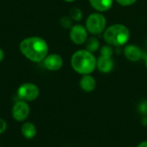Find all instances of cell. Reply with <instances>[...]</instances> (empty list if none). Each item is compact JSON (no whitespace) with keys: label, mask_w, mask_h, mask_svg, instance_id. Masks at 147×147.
<instances>
[{"label":"cell","mask_w":147,"mask_h":147,"mask_svg":"<svg viewBox=\"0 0 147 147\" xmlns=\"http://www.w3.org/2000/svg\"><path fill=\"white\" fill-rule=\"evenodd\" d=\"M20 51L29 61L40 62L48 55L47 42L38 36H31L23 39L20 42Z\"/></svg>","instance_id":"obj_1"},{"label":"cell","mask_w":147,"mask_h":147,"mask_svg":"<svg viewBox=\"0 0 147 147\" xmlns=\"http://www.w3.org/2000/svg\"><path fill=\"white\" fill-rule=\"evenodd\" d=\"M71 66L76 73L81 75H90L96 68V58L92 52L79 49L71 55Z\"/></svg>","instance_id":"obj_2"},{"label":"cell","mask_w":147,"mask_h":147,"mask_svg":"<svg viewBox=\"0 0 147 147\" xmlns=\"http://www.w3.org/2000/svg\"><path fill=\"white\" fill-rule=\"evenodd\" d=\"M130 39L129 29L121 23H115L106 28L103 32V40L113 47L126 45Z\"/></svg>","instance_id":"obj_3"},{"label":"cell","mask_w":147,"mask_h":147,"mask_svg":"<svg viewBox=\"0 0 147 147\" xmlns=\"http://www.w3.org/2000/svg\"><path fill=\"white\" fill-rule=\"evenodd\" d=\"M85 28L93 36H97L104 32L107 28V18L102 12H94L88 16L85 22Z\"/></svg>","instance_id":"obj_4"},{"label":"cell","mask_w":147,"mask_h":147,"mask_svg":"<svg viewBox=\"0 0 147 147\" xmlns=\"http://www.w3.org/2000/svg\"><path fill=\"white\" fill-rule=\"evenodd\" d=\"M40 94L39 88L34 83H23L17 90L18 97L24 101H33Z\"/></svg>","instance_id":"obj_5"},{"label":"cell","mask_w":147,"mask_h":147,"mask_svg":"<svg viewBox=\"0 0 147 147\" xmlns=\"http://www.w3.org/2000/svg\"><path fill=\"white\" fill-rule=\"evenodd\" d=\"M88 30L82 24H75L70 29V39L76 45H83L88 39Z\"/></svg>","instance_id":"obj_6"},{"label":"cell","mask_w":147,"mask_h":147,"mask_svg":"<svg viewBox=\"0 0 147 147\" xmlns=\"http://www.w3.org/2000/svg\"><path fill=\"white\" fill-rule=\"evenodd\" d=\"M12 117L16 121H23L25 120L30 113V108L27 101H19L15 103L12 107Z\"/></svg>","instance_id":"obj_7"},{"label":"cell","mask_w":147,"mask_h":147,"mask_svg":"<svg viewBox=\"0 0 147 147\" xmlns=\"http://www.w3.org/2000/svg\"><path fill=\"white\" fill-rule=\"evenodd\" d=\"M64 61L61 55L58 54L47 55L43 60V64L45 68L49 71H58L63 66Z\"/></svg>","instance_id":"obj_8"},{"label":"cell","mask_w":147,"mask_h":147,"mask_svg":"<svg viewBox=\"0 0 147 147\" xmlns=\"http://www.w3.org/2000/svg\"><path fill=\"white\" fill-rule=\"evenodd\" d=\"M124 56L130 62H139L142 57V50L140 47L134 44H127L123 49Z\"/></svg>","instance_id":"obj_9"},{"label":"cell","mask_w":147,"mask_h":147,"mask_svg":"<svg viewBox=\"0 0 147 147\" xmlns=\"http://www.w3.org/2000/svg\"><path fill=\"white\" fill-rule=\"evenodd\" d=\"M115 67L114 59L110 56L101 55L96 59V68L103 74L110 73Z\"/></svg>","instance_id":"obj_10"},{"label":"cell","mask_w":147,"mask_h":147,"mask_svg":"<svg viewBox=\"0 0 147 147\" xmlns=\"http://www.w3.org/2000/svg\"><path fill=\"white\" fill-rule=\"evenodd\" d=\"M96 79L91 75H82L79 81V87L85 93L93 92L96 88Z\"/></svg>","instance_id":"obj_11"},{"label":"cell","mask_w":147,"mask_h":147,"mask_svg":"<svg viewBox=\"0 0 147 147\" xmlns=\"http://www.w3.org/2000/svg\"><path fill=\"white\" fill-rule=\"evenodd\" d=\"M89 3L96 11L102 13L112 8L114 0H89Z\"/></svg>","instance_id":"obj_12"},{"label":"cell","mask_w":147,"mask_h":147,"mask_svg":"<svg viewBox=\"0 0 147 147\" xmlns=\"http://www.w3.org/2000/svg\"><path fill=\"white\" fill-rule=\"evenodd\" d=\"M22 133L26 139H33L36 135V127L31 122H25L22 126Z\"/></svg>","instance_id":"obj_13"},{"label":"cell","mask_w":147,"mask_h":147,"mask_svg":"<svg viewBox=\"0 0 147 147\" xmlns=\"http://www.w3.org/2000/svg\"><path fill=\"white\" fill-rule=\"evenodd\" d=\"M85 44H86V49L90 51V52H92V53L97 51V49L100 47L99 41L95 36H91V37L88 38L86 42H85Z\"/></svg>","instance_id":"obj_14"},{"label":"cell","mask_w":147,"mask_h":147,"mask_svg":"<svg viewBox=\"0 0 147 147\" xmlns=\"http://www.w3.org/2000/svg\"><path fill=\"white\" fill-rule=\"evenodd\" d=\"M70 16L72 20L74 21H80L83 17V13H82V10L79 9V8H73L70 11Z\"/></svg>","instance_id":"obj_15"},{"label":"cell","mask_w":147,"mask_h":147,"mask_svg":"<svg viewBox=\"0 0 147 147\" xmlns=\"http://www.w3.org/2000/svg\"><path fill=\"white\" fill-rule=\"evenodd\" d=\"M60 24L65 29H71L72 27V19L71 18V16H64L60 19Z\"/></svg>","instance_id":"obj_16"},{"label":"cell","mask_w":147,"mask_h":147,"mask_svg":"<svg viewBox=\"0 0 147 147\" xmlns=\"http://www.w3.org/2000/svg\"><path fill=\"white\" fill-rule=\"evenodd\" d=\"M100 54H101V55L112 57V55H113V46L109 45V44L102 46L101 50H100Z\"/></svg>","instance_id":"obj_17"},{"label":"cell","mask_w":147,"mask_h":147,"mask_svg":"<svg viewBox=\"0 0 147 147\" xmlns=\"http://www.w3.org/2000/svg\"><path fill=\"white\" fill-rule=\"evenodd\" d=\"M116 3L121 6H124V7H127V6H131L133 4H134L137 0H115Z\"/></svg>","instance_id":"obj_18"},{"label":"cell","mask_w":147,"mask_h":147,"mask_svg":"<svg viewBox=\"0 0 147 147\" xmlns=\"http://www.w3.org/2000/svg\"><path fill=\"white\" fill-rule=\"evenodd\" d=\"M6 128H7V124L6 122L0 118V133H3L6 131Z\"/></svg>","instance_id":"obj_19"},{"label":"cell","mask_w":147,"mask_h":147,"mask_svg":"<svg viewBox=\"0 0 147 147\" xmlns=\"http://www.w3.org/2000/svg\"><path fill=\"white\" fill-rule=\"evenodd\" d=\"M137 147H147V140H146V141H143V142H141V143H140Z\"/></svg>","instance_id":"obj_20"},{"label":"cell","mask_w":147,"mask_h":147,"mask_svg":"<svg viewBox=\"0 0 147 147\" xmlns=\"http://www.w3.org/2000/svg\"><path fill=\"white\" fill-rule=\"evenodd\" d=\"M3 57H4V53H3V49L0 48V62L3 60Z\"/></svg>","instance_id":"obj_21"},{"label":"cell","mask_w":147,"mask_h":147,"mask_svg":"<svg viewBox=\"0 0 147 147\" xmlns=\"http://www.w3.org/2000/svg\"><path fill=\"white\" fill-rule=\"evenodd\" d=\"M142 121H143V125L144 126H147V117H144Z\"/></svg>","instance_id":"obj_22"},{"label":"cell","mask_w":147,"mask_h":147,"mask_svg":"<svg viewBox=\"0 0 147 147\" xmlns=\"http://www.w3.org/2000/svg\"><path fill=\"white\" fill-rule=\"evenodd\" d=\"M145 65H146V68L147 69V54L146 55V57H145Z\"/></svg>","instance_id":"obj_23"},{"label":"cell","mask_w":147,"mask_h":147,"mask_svg":"<svg viewBox=\"0 0 147 147\" xmlns=\"http://www.w3.org/2000/svg\"><path fill=\"white\" fill-rule=\"evenodd\" d=\"M65 2H66V3H73L75 0H64Z\"/></svg>","instance_id":"obj_24"},{"label":"cell","mask_w":147,"mask_h":147,"mask_svg":"<svg viewBox=\"0 0 147 147\" xmlns=\"http://www.w3.org/2000/svg\"><path fill=\"white\" fill-rule=\"evenodd\" d=\"M146 112H147V107H146Z\"/></svg>","instance_id":"obj_25"},{"label":"cell","mask_w":147,"mask_h":147,"mask_svg":"<svg viewBox=\"0 0 147 147\" xmlns=\"http://www.w3.org/2000/svg\"><path fill=\"white\" fill-rule=\"evenodd\" d=\"M0 147H1V146H0Z\"/></svg>","instance_id":"obj_26"}]
</instances>
